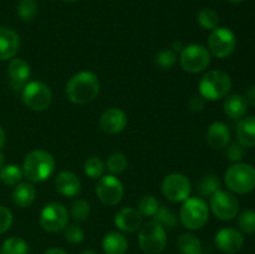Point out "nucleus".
Wrapping results in <instances>:
<instances>
[{
	"instance_id": "obj_26",
	"label": "nucleus",
	"mask_w": 255,
	"mask_h": 254,
	"mask_svg": "<svg viewBox=\"0 0 255 254\" xmlns=\"http://www.w3.org/2000/svg\"><path fill=\"white\" fill-rule=\"evenodd\" d=\"M221 189V179L216 174H206L202 177L197 186V192L201 197H211Z\"/></svg>"
},
{
	"instance_id": "obj_11",
	"label": "nucleus",
	"mask_w": 255,
	"mask_h": 254,
	"mask_svg": "<svg viewBox=\"0 0 255 254\" xmlns=\"http://www.w3.org/2000/svg\"><path fill=\"white\" fill-rule=\"evenodd\" d=\"M162 192L168 201L178 203L189 198L192 184L186 176L181 173H171L162 182Z\"/></svg>"
},
{
	"instance_id": "obj_4",
	"label": "nucleus",
	"mask_w": 255,
	"mask_h": 254,
	"mask_svg": "<svg viewBox=\"0 0 255 254\" xmlns=\"http://www.w3.org/2000/svg\"><path fill=\"white\" fill-rule=\"evenodd\" d=\"M232 89V79L222 70L207 72L199 81V94L204 100L217 101L226 97Z\"/></svg>"
},
{
	"instance_id": "obj_47",
	"label": "nucleus",
	"mask_w": 255,
	"mask_h": 254,
	"mask_svg": "<svg viewBox=\"0 0 255 254\" xmlns=\"http://www.w3.org/2000/svg\"><path fill=\"white\" fill-rule=\"evenodd\" d=\"M4 166V154L1 153V151H0V168Z\"/></svg>"
},
{
	"instance_id": "obj_18",
	"label": "nucleus",
	"mask_w": 255,
	"mask_h": 254,
	"mask_svg": "<svg viewBox=\"0 0 255 254\" xmlns=\"http://www.w3.org/2000/svg\"><path fill=\"white\" fill-rule=\"evenodd\" d=\"M55 187L62 196L75 197L81 191V181L74 172L62 171L55 178Z\"/></svg>"
},
{
	"instance_id": "obj_35",
	"label": "nucleus",
	"mask_w": 255,
	"mask_h": 254,
	"mask_svg": "<svg viewBox=\"0 0 255 254\" xmlns=\"http://www.w3.org/2000/svg\"><path fill=\"white\" fill-rule=\"evenodd\" d=\"M238 226L241 232H243V233H255V211H253V209H244L238 217Z\"/></svg>"
},
{
	"instance_id": "obj_45",
	"label": "nucleus",
	"mask_w": 255,
	"mask_h": 254,
	"mask_svg": "<svg viewBox=\"0 0 255 254\" xmlns=\"http://www.w3.org/2000/svg\"><path fill=\"white\" fill-rule=\"evenodd\" d=\"M172 46H173V51L176 52V51H182V47H184V46H182V42H173V45H172Z\"/></svg>"
},
{
	"instance_id": "obj_21",
	"label": "nucleus",
	"mask_w": 255,
	"mask_h": 254,
	"mask_svg": "<svg viewBox=\"0 0 255 254\" xmlns=\"http://www.w3.org/2000/svg\"><path fill=\"white\" fill-rule=\"evenodd\" d=\"M237 138L246 148L255 147V116H248L241 120L237 127Z\"/></svg>"
},
{
	"instance_id": "obj_22",
	"label": "nucleus",
	"mask_w": 255,
	"mask_h": 254,
	"mask_svg": "<svg viewBox=\"0 0 255 254\" xmlns=\"http://www.w3.org/2000/svg\"><path fill=\"white\" fill-rule=\"evenodd\" d=\"M102 249L106 254H125L128 249V242L124 234L110 232L102 239Z\"/></svg>"
},
{
	"instance_id": "obj_1",
	"label": "nucleus",
	"mask_w": 255,
	"mask_h": 254,
	"mask_svg": "<svg viewBox=\"0 0 255 254\" xmlns=\"http://www.w3.org/2000/svg\"><path fill=\"white\" fill-rule=\"evenodd\" d=\"M100 92V80L94 72L80 71L70 77L66 84V96L72 104L86 105L94 101Z\"/></svg>"
},
{
	"instance_id": "obj_3",
	"label": "nucleus",
	"mask_w": 255,
	"mask_h": 254,
	"mask_svg": "<svg viewBox=\"0 0 255 254\" xmlns=\"http://www.w3.org/2000/svg\"><path fill=\"white\" fill-rule=\"evenodd\" d=\"M224 181L234 193H251L255 189V168L249 163L237 162L227 169Z\"/></svg>"
},
{
	"instance_id": "obj_9",
	"label": "nucleus",
	"mask_w": 255,
	"mask_h": 254,
	"mask_svg": "<svg viewBox=\"0 0 255 254\" xmlns=\"http://www.w3.org/2000/svg\"><path fill=\"white\" fill-rule=\"evenodd\" d=\"M237 46L236 35L227 27H217L208 39L209 51L218 59H227L234 52Z\"/></svg>"
},
{
	"instance_id": "obj_34",
	"label": "nucleus",
	"mask_w": 255,
	"mask_h": 254,
	"mask_svg": "<svg viewBox=\"0 0 255 254\" xmlns=\"http://www.w3.org/2000/svg\"><path fill=\"white\" fill-rule=\"evenodd\" d=\"M198 22L203 29L212 30L217 29L219 25V16L214 10L203 9L198 14Z\"/></svg>"
},
{
	"instance_id": "obj_17",
	"label": "nucleus",
	"mask_w": 255,
	"mask_h": 254,
	"mask_svg": "<svg viewBox=\"0 0 255 254\" xmlns=\"http://www.w3.org/2000/svg\"><path fill=\"white\" fill-rule=\"evenodd\" d=\"M30 65L29 62L22 59H12L7 67L10 85L15 90L24 89L30 77Z\"/></svg>"
},
{
	"instance_id": "obj_27",
	"label": "nucleus",
	"mask_w": 255,
	"mask_h": 254,
	"mask_svg": "<svg viewBox=\"0 0 255 254\" xmlns=\"http://www.w3.org/2000/svg\"><path fill=\"white\" fill-rule=\"evenodd\" d=\"M24 172L17 164H6L0 168V181L5 186H16L20 183Z\"/></svg>"
},
{
	"instance_id": "obj_29",
	"label": "nucleus",
	"mask_w": 255,
	"mask_h": 254,
	"mask_svg": "<svg viewBox=\"0 0 255 254\" xmlns=\"http://www.w3.org/2000/svg\"><path fill=\"white\" fill-rule=\"evenodd\" d=\"M1 254H29V244L19 237H11L2 243Z\"/></svg>"
},
{
	"instance_id": "obj_48",
	"label": "nucleus",
	"mask_w": 255,
	"mask_h": 254,
	"mask_svg": "<svg viewBox=\"0 0 255 254\" xmlns=\"http://www.w3.org/2000/svg\"><path fill=\"white\" fill-rule=\"evenodd\" d=\"M227 1L232 2V4H239V2H242L243 0H227Z\"/></svg>"
},
{
	"instance_id": "obj_5",
	"label": "nucleus",
	"mask_w": 255,
	"mask_h": 254,
	"mask_svg": "<svg viewBox=\"0 0 255 254\" xmlns=\"http://www.w3.org/2000/svg\"><path fill=\"white\" fill-rule=\"evenodd\" d=\"M181 222L187 229L197 231L206 226L209 218V209L206 202L198 197H192L183 202L181 208Z\"/></svg>"
},
{
	"instance_id": "obj_19",
	"label": "nucleus",
	"mask_w": 255,
	"mask_h": 254,
	"mask_svg": "<svg viewBox=\"0 0 255 254\" xmlns=\"http://www.w3.org/2000/svg\"><path fill=\"white\" fill-rule=\"evenodd\" d=\"M231 141V131L224 122H214L207 131V142L213 149H223Z\"/></svg>"
},
{
	"instance_id": "obj_12",
	"label": "nucleus",
	"mask_w": 255,
	"mask_h": 254,
	"mask_svg": "<svg viewBox=\"0 0 255 254\" xmlns=\"http://www.w3.org/2000/svg\"><path fill=\"white\" fill-rule=\"evenodd\" d=\"M69 222V214L64 204L50 203L45 206V208L40 214V226L50 233H56L66 228Z\"/></svg>"
},
{
	"instance_id": "obj_7",
	"label": "nucleus",
	"mask_w": 255,
	"mask_h": 254,
	"mask_svg": "<svg viewBox=\"0 0 255 254\" xmlns=\"http://www.w3.org/2000/svg\"><path fill=\"white\" fill-rule=\"evenodd\" d=\"M179 62H181V66L184 71L197 74V72L203 71L209 66L211 52L203 45L191 44L188 46H184L181 51Z\"/></svg>"
},
{
	"instance_id": "obj_42",
	"label": "nucleus",
	"mask_w": 255,
	"mask_h": 254,
	"mask_svg": "<svg viewBox=\"0 0 255 254\" xmlns=\"http://www.w3.org/2000/svg\"><path fill=\"white\" fill-rule=\"evenodd\" d=\"M244 97H246L248 105H252V106L255 107V85L254 86H251L248 90H247V94Z\"/></svg>"
},
{
	"instance_id": "obj_38",
	"label": "nucleus",
	"mask_w": 255,
	"mask_h": 254,
	"mask_svg": "<svg viewBox=\"0 0 255 254\" xmlns=\"http://www.w3.org/2000/svg\"><path fill=\"white\" fill-rule=\"evenodd\" d=\"M246 156V147L242 146L238 141L227 144L226 157L232 162H241Z\"/></svg>"
},
{
	"instance_id": "obj_8",
	"label": "nucleus",
	"mask_w": 255,
	"mask_h": 254,
	"mask_svg": "<svg viewBox=\"0 0 255 254\" xmlns=\"http://www.w3.org/2000/svg\"><path fill=\"white\" fill-rule=\"evenodd\" d=\"M22 101L32 111H45L51 105V90L44 82L31 81L22 89Z\"/></svg>"
},
{
	"instance_id": "obj_23",
	"label": "nucleus",
	"mask_w": 255,
	"mask_h": 254,
	"mask_svg": "<svg viewBox=\"0 0 255 254\" xmlns=\"http://www.w3.org/2000/svg\"><path fill=\"white\" fill-rule=\"evenodd\" d=\"M247 110H248V102L246 97L239 94L231 95L224 101V112L229 119H242L247 114Z\"/></svg>"
},
{
	"instance_id": "obj_32",
	"label": "nucleus",
	"mask_w": 255,
	"mask_h": 254,
	"mask_svg": "<svg viewBox=\"0 0 255 254\" xmlns=\"http://www.w3.org/2000/svg\"><path fill=\"white\" fill-rule=\"evenodd\" d=\"M84 172L90 178H101L105 172V164L99 157H90L84 164Z\"/></svg>"
},
{
	"instance_id": "obj_28",
	"label": "nucleus",
	"mask_w": 255,
	"mask_h": 254,
	"mask_svg": "<svg viewBox=\"0 0 255 254\" xmlns=\"http://www.w3.org/2000/svg\"><path fill=\"white\" fill-rule=\"evenodd\" d=\"M152 218H153L154 222L161 224L164 229H174L178 226L177 216L171 211V209L167 208L166 206H159L158 211L156 212V214H154Z\"/></svg>"
},
{
	"instance_id": "obj_33",
	"label": "nucleus",
	"mask_w": 255,
	"mask_h": 254,
	"mask_svg": "<svg viewBox=\"0 0 255 254\" xmlns=\"http://www.w3.org/2000/svg\"><path fill=\"white\" fill-rule=\"evenodd\" d=\"M91 213V208H90L89 202L85 199H77L72 203L71 209H70V216L72 219L76 222H84L86 221Z\"/></svg>"
},
{
	"instance_id": "obj_16",
	"label": "nucleus",
	"mask_w": 255,
	"mask_h": 254,
	"mask_svg": "<svg viewBox=\"0 0 255 254\" xmlns=\"http://www.w3.org/2000/svg\"><path fill=\"white\" fill-rule=\"evenodd\" d=\"M115 224L122 232L132 233L142 226V214L137 209L131 207H125L120 209L115 216Z\"/></svg>"
},
{
	"instance_id": "obj_40",
	"label": "nucleus",
	"mask_w": 255,
	"mask_h": 254,
	"mask_svg": "<svg viewBox=\"0 0 255 254\" xmlns=\"http://www.w3.org/2000/svg\"><path fill=\"white\" fill-rule=\"evenodd\" d=\"M12 224V213L6 207L0 206V234L9 231Z\"/></svg>"
},
{
	"instance_id": "obj_41",
	"label": "nucleus",
	"mask_w": 255,
	"mask_h": 254,
	"mask_svg": "<svg viewBox=\"0 0 255 254\" xmlns=\"http://www.w3.org/2000/svg\"><path fill=\"white\" fill-rule=\"evenodd\" d=\"M189 109L193 112H201L204 110V106H206V100L201 96V95H194L192 96V99L189 100L188 104Z\"/></svg>"
},
{
	"instance_id": "obj_39",
	"label": "nucleus",
	"mask_w": 255,
	"mask_h": 254,
	"mask_svg": "<svg viewBox=\"0 0 255 254\" xmlns=\"http://www.w3.org/2000/svg\"><path fill=\"white\" fill-rule=\"evenodd\" d=\"M85 233L84 229L76 224H71V226L65 228V239L71 244H79L84 241Z\"/></svg>"
},
{
	"instance_id": "obj_20",
	"label": "nucleus",
	"mask_w": 255,
	"mask_h": 254,
	"mask_svg": "<svg viewBox=\"0 0 255 254\" xmlns=\"http://www.w3.org/2000/svg\"><path fill=\"white\" fill-rule=\"evenodd\" d=\"M19 50V36L14 30L0 26V60H9Z\"/></svg>"
},
{
	"instance_id": "obj_49",
	"label": "nucleus",
	"mask_w": 255,
	"mask_h": 254,
	"mask_svg": "<svg viewBox=\"0 0 255 254\" xmlns=\"http://www.w3.org/2000/svg\"><path fill=\"white\" fill-rule=\"evenodd\" d=\"M65 1H67V2H74V1H76V0H65Z\"/></svg>"
},
{
	"instance_id": "obj_37",
	"label": "nucleus",
	"mask_w": 255,
	"mask_h": 254,
	"mask_svg": "<svg viewBox=\"0 0 255 254\" xmlns=\"http://www.w3.org/2000/svg\"><path fill=\"white\" fill-rule=\"evenodd\" d=\"M156 64L158 65L161 69L163 70H169L174 66L177 61L176 52L171 49H163L156 55V59H154Z\"/></svg>"
},
{
	"instance_id": "obj_43",
	"label": "nucleus",
	"mask_w": 255,
	"mask_h": 254,
	"mask_svg": "<svg viewBox=\"0 0 255 254\" xmlns=\"http://www.w3.org/2000/svg\"><path fill=\"white\" fill-rule=\"evenodd\" d=\"M44 254H67V253L61 248H50L47 249Z\"/></svg>"
},
{
	"instance_id": "obj_13",
	"label": "nucleus",
	"mask_w": 255,
	"mask_h": 254,
	"mask_svg": "<svg viewBox=\"0 0 255 254\" xmlns=\"http://www.w3.org/2000/svg\"><path fill=\"white\" fill-rule=\"evenodd\" d=\"M96 193L100 201L106 206H116L124 197V186L114 174H107L99 178Z\"/></svg>"
},
{
	"instance_id": "obj_2",
	"label": "nucleus",
	"mask_w": 255,
	"mask_h": 254,
	"mask_svg": "<svg viewBox=\"0 0 255 254\" xmlns=\"http://www.w3.org/2000/svg\"><path fill=\"white\" fill-rule=\"evenodd\" d=\"M55 171V159L51 153L42 149L32 151L25 157L22 172L24 176L34 183L46 181Z\"/></svg>"
},
{
	"instance_id": "obj_6",
	"label": "nucleus",
	"mask_w": 255,
	"mask_h": 254,
	"mask_svg": "<svg viewBox=\"0 0 255 254\" xmlns=\"http://www.w3.org/2000/svg\"><path fill=\"white\" fill-rule=\"evenodd\" d=\"M138 243L146 254H161L167 244L166 229L154 221L147 222L139 228Z\"/></svg>"
},
{
	"instance_id": "obj_10",
	"label": "nucleus",
	"mask_w": 255,
	"mask_h": 254,
	"mask_svg": "<svg viewBox=\"0 0 255 254\" xmlns=\"http://www.w3.org/2000/svg\"><path fill=\"white\" fill-rule=\"evenodd\" d=\"M211 209L222 221H232L239 213V202L231 192L218 189L211 196Z\"/></svg>"
},
{
	"instance_id": "obj_14",
	"label": "nucleus",
	"mask_w": 255,
	"mask_h": 254,
	"mask_svg": "<svg viewBox=\"0 0 255 254\" xmlns=\"http://www.w3.org/2000/svg\"><path fill=\"white\" fill-rule=\"evenodd\" d=\"M214 242H216L217 248L221 252L227 254H233L242 249L244 244V237L241 231L228 227V228L221 229L216 234Z\"/></svg>"
},
{
	"instance_id": "obj_46",
	"label": "nucleus",
	"mask_w": 255,
	"mask_h": 254,
	"mask_svg": "<svg viewBox=\"0 0 255 254\" xmlns=\"http://www.w3.org/2000/svg\"><path fill=\"white\" fill-rule=\"evenodd\" d=\"M80 254H97V253L95 251H92V249H85V251H82Z\"/></svg>"
},
{
	"instance_id": "obj_15",
	"label": "nucleus",
	"mask_w": 255,
	"mask_h": 254,
	"mask_svg": "<svg viewBox=\"0 0 255 254\" xmlns=\"http://www.w3.org/2000/svg\"><path fill=\"white\" fill-rule=\"evenodd\" d=\"M127 125V116L121 109L112 107L106 110L100 119V127L107 134H116L124 131Z\"/></svg>"
},
{
	"instance_id": "obj_50",
	"label": "nucleus",
	"mask_w": 255,
	"mask_h": 254,
	"mask_svg": "<svg viewBox=\"0 0 255 254\" xmlns=\"http://www.w3.org/2000/svg\"><path fill=\"white\" fill-rule=\"evenodd\" d=\"M201 254H203V253H201Z\"/></svg>"
},
{
	"instance_id": "obj_36",
	"label": "nucleus",
	"mask_w": 255,
	"mask_h": 254,
	"mask_svg": "<svg viewBox=\"0 0 255 254\" xmlns=\"http://www.w3.org/2000/svg\"><path fill=\"white\" fill-rule=\"evenodd\" d=\"M159 203L153 196H143L138 202V212L142 214V217H153L156 212L158 211Z\"/></svg>"
},
{
	"instance_id": "obj_44",
	"label": "nucleus",
	"mask_w": 255,
	"mask_h": 254,
	"mask_svg": "<svg viewBox=\"0 0 255 254\" xmlns=\"http://www.w3.org/2000/svg\"><path fill=\"white\" fill-rule=\"evenodd\" d=\"M5 141H6V137H5V132H4V129H2V127L0 126V151H1V148L4 147Z\"/></svg>"
},
{
	"instance_id": "obj_30",
	"label": "nucleus",
	"mask_w": 255,
	"mask_h": 254,
	"mask_svg": "<svg viewBox=\"0 0 255 254\" xmlns=\"http://www.w3.org/2000/svg\"><path fill=\"white\" fill-rule=\"evenodd\" d=\"M39 7L35 0H21L17 5V15L25 22H30L36 17Z\"/></svg>"
},
{
	"instance_id": "obj_25",
	"label": "nucleus",
	"mask_w": 255,
	"mask_h": 254,
	"mask_svg": "<svg viewBox=\"0 0 255 254\" xmlns=\"http://www.w3.org/2000/svg\"><path fill=\"white\" fill-rule=\"evenodd\" d=\"M177 247L182 254H201L202 242L197 236L192 233H184L179 236Z\"/></svg>"
},
{
	"instance_id": "obj_24",
	"label": "nucleus",
	"mask_w": 255,
	"mask_h": 254,
	"mask_svg": "<svg viewBox=\"0 0 255 254\" xmlns=\"http://www.w3.org/2000/svg\"><path fill=\"white\" fill-rule=\"evenodd\" d=\"M35 196H36L35 187L31 183L24 182V183L16 184V187L14 188L12 201L20 208H26L34 202Z\"/></svg>"
},
{
	"instance_id": "obj_31",
	"label": "nucleus",
	"mask_w": 255,
	"mask_h": 254,
	"mask_svg": "<svg viewBox=\"0 0 255 254\" xmlns=\"http://www.w3.org/2000/svg\"><path fill=\"white\" fill-rule=\"evenodd\" d=\"M128 166V162L127 158L125 157V154L116 152V153H112L111 156H109L106 162V167L112 174H121L124 173L127 169Z\"/></svg>"
}]
</instances>
